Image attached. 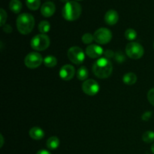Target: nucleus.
I'll return each instance as SVG.
<instances>
[{"label":"nucleus","instance_id":"f257e3e1","mask_svg":"<svg viewBox=\"0 0 154 154\" xmlns=\"http://www.w3.org/2000/svg\"><path fill=\"white\" fill-rule=\"evenodd\" d=\"M113 72L111 62L105 57H102L96 60L93 66V72L99 78H108Z\"/></svg>","mask_w":154,"mask_h":154},{"label":"nucleus","instance_id":"f03ea898","mask_svg":"<svg viewBox=\"0 0 154 154\" xmlns=\"http://www.w3.org/2000/svg\"><path fill=\"white\" fill-rule=\"evenodd\" d=\"M17 30L23 35H28L32 31L35 26V19L29 13L20 14L16 21Z\"/></svg>","mask_w":154,"mask_h":154},{"label":"nucleus","instance_id":"7ed1b4c3","mask_svg":"<svg viewBox=\"0 0 154 154\" xmlns=\"http://www.w3.org/2000/svg\"><path fill=\"white\" fill-rule=\"evenodd\" d=\"M81 6L75 1H69L66 3L62 10V14L64 19L69 21L76 20L81 14Z\"/></svg>","mask_w":154,"mask_h":154},{"label":"nucleus","instance_id":"20e7f679","mask_svg":"<svg viewBox=\"0 0 154 154\" xmlns=\"http://www.w3.org/2000/svg\"><path fill=\"white\" fill-rule=\"evenodd\" d=\"M50 38L45 34H39L34 36L31 40L30 45L32 49L38 51H45L50 46Z\"/></svg>","mask_w":154,"mask_h":154},{"label":"nucleus","instance_id":"39448f33","mask_svg":"<svg viewBox=\"0 0 154 154\" xmlns=\"http://www.w3.org/2000/svg\"><path fill=\"white\" fill-rule=\"evenodd\" d=\"M126 54L129 58L138 60L141 58L144 54V48L138 42H132L127 44L126 47Z\"/></svg>","mask_w":154,"mask_h":154},{"label":"nucleus","instance_id":"423d86ee","mask_svg":"<svg viewBox=\"0 0 154 154\" xmlns=\"http://www.w3.org/2000/svg\"><path fill=\"white\" fill-rule=\"evenodd\" d=\"M67 56L72 63L76 65L81 64L85 60V54L81 48L77 46L72 47L69 49Z\"/></svg>","mask_w":154,"mask_h":154},{"label":"nucleus","instance_id":"0eeeda50","mask_svg":"<svg viewBox=\"0 0 154 154\" xmlns=\"http://www.w3.org/2000/svg\"><path fill=\"white\" fill-rule=\"evenodd\" d=\"M94 41L99 45H106L111 42L112 33L107 28H99L93 34Z\"/></svg>","mask_w":154,"mask_h":154},{"label":"nucleus","instance_id":"6e6552de","mask_svg":"<svg viewBox=\"0 0 154 154\" xmlns=\"http://www.w3.org/2000/svg\"><path fill=\"white\" fill-rule=\"evenodd\" d=\"M44 62L42 56L37 52L29 53L26 55L24 60V63L26 66L29 69H36L42 65Z\"/></svg>","mask_w":154,"mask_h":154},{"label":"nucleus","instance_id":"1a4fd4ad","mask_svg":"<svg viewBox=\"0 0 154 154\" xmlns=\"http://www.w3.org/2000/svg\"><path fill=\"white\" fill-rule=\"evenodd\" d=\"M99 84L95 80L88 79L84 82L82 84V90L85 94L87 96H93L97 94L99 91Z\"/></svg>","mask_w":154,"mask_h":154},{"label":"nucleus","instance_id":"9d476101","mask_svg":"<svg viewBox=\"0 0 154 154\" xmlns=\"http://www.w3.org/2000/svg\"><path fill=\"white\" fill-rule=\"evenodd\" d=\"M75 69L72 65H64L60 70V77L64 81H70L74 78Z\"/></svg>","mask_w":154,"mask_h":154},{"label":"nucleus","instance_id":"9b49d317","mask_svg":"<svg viewBox=\"0 0 154 154\" xmlns=\"http://www.w3.org/2000/svg\"><path fill=\"white\" fill-rule=\"evenodd\" d=\"M86 54L92 59H96L100 57L104 54L102 48L97 45H90L86 48Z\"/></svg>","mask_w":154,"mask_h":154},{"label":"nucleus","instance_id":"f8f14e48","mask_svg":"<svg viewBox=\"0 0 154 154\" xmlns=\"http://www.w3.org/2000/svg\"><path fill=\"white\" fill-rule=\"evenodd\" d=\"M56 11V6L52 2H46L42 5L41 8V13L45 17H51Z\"/></svg>","mask_w":154,"mask_h":154},{"label":"nucleus","instance_id":"ddd939ff","mask_svg":"<svg viewBox=\"0 0 154 154\" xmlns=\"http://www.w3.org/2000/svg\"><path fill=\"white\" fill-rule=\"evenodd\" d=\"M119 20V14L115 10L108 11L105 15V21L108 25L113 26L115 25Z\"/></svg>","mask_w":154,"mask_h":154},{"label":"nucleus","instance_id":"4468645a","mask_svg":"<svg viewBox=\"0 0 154 154\" xmlns=\"http://www.w3.org/2000/svg\"><path fill=\"white\" fill-rule=\"evenodd\" d=\"M29 136L34 140H41L45 137V132L42 129L38 126L32 127L29 130Z\"/></svg>","mask_w":154,"mask_h":154},{"label":"nucleus","instance_id":"2eb2a0df","mask_svg":"<svg viewBox=\"0 0 154 154\" xmlns=\"http://www.w3.org/2000/svg\"><path fill=\"white\" fill-rule=\"evenodd\" d=\"M123 83L127 85H133L137 81V76L133 72H129L124 75L123 78Z\"/></svg>","mask_w":154,"mask_h":154},{"label":"nucleus","instance_id":"dca6fc26","mask_svg":"<svg viewBox=\"0 0 154 154\" xmlns=\"http://www.w3.org/2000/svg\"><path fill=\"white\" fill-rule=\"evenodd\" d=\"M60 144V139L57 136H52L47 141V147L50 150H56Z\"/></svg>","mask_w":154,"mask_h":154},{"label":"nucleus","instance_id":"f3484780","mask_svg":"<svg viewBox=\"0 0 154 154\" xmlns=\"http://www.w3.org/2000/svg\"><path fill=\"white\" fill-rule=\"evenodd\" d=\"M22 2L20 0H11L9 8L15 14H18L22 9Z\"/></svg>","mask_w":154,"mask_h":154},{"label":"nucleus","instance_id":"a211bd4d","mask_svg":"<svg viewBox=\"0 0 154 154\" xmlns=\"http://www.w3.org/2000/svg\"><path fill=\"white\" fill-rule=\"evenodd\" d=\"M89 76V72L87 69L84 66H81L78 69L77 72V78L80 81H87V78Z\"/></svg>","mask_w":154,"mask_h":154},{"label":"nucleus","instance_id":"6ab92c4d","mask_svg":"<svg viewBox=\"0 0 154 154\" xmlns=\"http://www.w3.org/2000/svg\"><path fill=\"white\" fill-rule=\"evenodd\" d=\"M44 63H45L46 67H55L57 64V60L54 56H48V57H46L44 59Z\"/></svg>","mask_w":154,"mask_h":154},{"label":"nucleus","instance_id":"aec40b11","mask_svg":"<svg viewBox=\"0 0 154 154\" xmlns=\"http://www.w3.org/2000/svg\"><path fill=\"white\" fill-rule=\"evenodd\" d=\"M51 29V24L47 20H42L38 24V30L42 34H45V33L48 32Z\"/></svg>","mask_w":154,"mask_h":154},{"label":"nucleus","instance_id":"412c9836","mask_svg":"<svg viewBox=\"0 0 154 154\" xmlns=\"http://www.w3.org/2000/svg\"><path fill=\"white\" fill-rule=\"evenodd\" d=\"M26 4L30 10L35 11L41 5V0H26Z\"/></svg>","mask_w":154,"mask_h":154},{"label":"nucleus","instance_id":"4be33fe9","mask_svg":"<svg viewBox=\"0 0 154 154\" xmlns=\"http://www.w3.org/2000/svg\"><path fill=\"white\" fill-rule=\"evenodd\" d=\"M142 140L146 143H152L154 141V132L153 131H147L142 135Z\"/></svg>","mask_w":154,"mask_h":154},{"label":"nucleus","instance_id":"5701e85b","mask_svg":"<svg viewBox=\"0 0 154 154\" xmlns=\"http://www.w3.org/2000/svg\"><path fill=\"white\" fill-rule=\"evenodd\" d=\"M125 37L127 40L133 41L137 38V32L133 29H128L125 32Z\"/></svg>","mask_w":154,"mask_h":154},{"label":"nucleus","instance_id":"b1692460","mask_svg":"<svg viewBox=\"0 0 154 154\" xmlns=\"http://www.w3.org/2000/svg\"><path fill=\"white\" fill-rule=\"evenodd\" d=\"M94 41V36L91 33H85L82 36V42L84 44L89 45Z\"/></svg>","mask_w":154,"mask_h":154},{"label":"nucleus","instance_id":"393cba45","mask_svg":"<svg viewBox=\"0 0 154 154\" xmlns=\"http://www.w3.org/2000/svg\"><path fill=\"white\" fill-rule=\"evenodd\" d=\"M0 18H1V26H4L5 25L6 20H7V13L3 8L0 9Z\"/></svg>","mask_w":154,"mask_h":154},{"label":"nucleus","instance_id":"a878e982","mask_svg":"<svg viewBox=\"0 0 154 154\" xmlns=\"http://www.w3.org/2000/svg\"><path fill=\"white\" fill-rule=\"evenodd\" d=\"M147 99L149 102L154 106V88L150 89L147 93Z\"/></svg>","mask_w":154,"mask_h":154},{"label":"nucleus","instance_id":"bb28decb","mask_svg":"<svg viewBox=\"0 0 154 154\" xmlns=\"http://www.w3.org/2000/svg\"><path fill=\"white\" fill-rule=\"evenodd\" d=\"M151 117H152L151 111H146V112H144V114H143L141 118H142V120H144V121H147V120H150Z\"/></svg>","mask_w":154,"mask_h":154},{"label":"nucleus","instance_id":"cd10ccee","mask_svg":"<svg viewBox=\"0 0 154 154\" xmlns=\"http://www.w3.org/2000/svg\"><path fill=\"white\" fill-rule=\"evenodd\" d=\"M105 58L109 60V59L112 58L113 57H114V53L112 51H111V50H107V51L105 52Z\"/></svg>","mask_w":154,"mask_h":154},{"label":"nucleus","instance_id":"c85d7f7f","mask_svg":"<svg viewBox=\"0 0 154 154\" xmlns=\"http://www.w3.org/2000/svg\"><path fill=\"white\" fill-rule=\"evenodd\" d=\"M124 56L122 54V53H119V54H117V55H116V60L120 62V63L123 62V60H124Z\"/></svg>","mask_w":154,"mask_h":154},{"label":"nucleus","instance_id":"c756f323","mask_svg":"<svg viewBox=\"0 0 154 154\" xmlns=\"http://www.w3.org/2000/svg\"><path fill=\"white\" fill-rule=\"evenodd\" d=\"M3 29H4V32H7V33H10L12 32L11 26L10 25H8V24H6V25L4 26V27H3Z\"/></svg>","mask_w":154,"mask_h":154},{"label":"nucleus","instance_id":"7c9ffc66","mask_svg":"<svg viewBox=\"0 0 154 154\" xmlns=\"http://www.w3.org/2000/svg\"><path fill=\"white\" fill-rule=\"evenodd\" d=\"M36 154H51L48 150H40L37 152Z\"/></svg>","mask_w":154,"mask_h":154},{"label":"nucleus","instance_id":"2f4dec72","mask_svg":"<svg viewBox=\"0 0 154 154\" xmlns=\"http://www.w3.org/2000/svg\"><path fill=\"white\" fill-rule=\"evenodd\" d=\"M0 139H1V147L3 146V144H4V139H3L2 135H0Z\"/></svg>","mask_w":154,"mask_h":154},{"label":"nucleus","instance_id":"473e14b6","mask_svg":"<svg viewBox=\"0 0 154 154\" xmlns=\"http://www.w3.org/2000/svg\"><path fill=\"white\" fill-rule=\"evenodd\" d=\"M151 151H152V153L154 154V143L152 144V146H151Z\"/></svg>","mask_w":154,"mask_h":154},{"label":"nucleus","instance_id":"72a5a7b5","mask_svg":"<svg viewBox=\"0 0 154 154\" xmlns=\"http://www.w3.org/2000/svg\"><path fill=\"white\" fill-rule=\"evenodd\" d=\"M60 1H61V2H63L67 3V2H69V0H60Z\"/></svg>","mask_w":154,"mask_h":154},{"label":"nucleus","instance_id":"f704fd0d","mask_svg":"<svg viewBox=\"0 0 154 154\" xmlns=\"http://www.w3.org/2000/svg\"><path fill=\"white\" fill-rule=\"evenodd\" d=\"M153 48H154V43H153Z\"/></svg>","mask_w":154,"mask_h":154}]
</instances>
